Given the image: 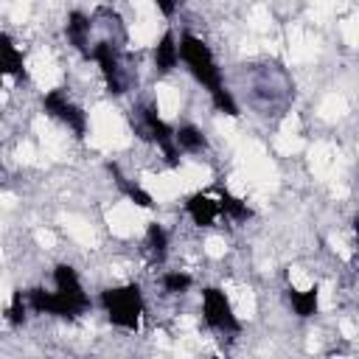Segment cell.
I'll return each mask as SVG.
<instances>
[{
	"instance_id": "6da1fadb",
	"label": "cell",
	"mask_w": 359,
	"mask_h": 359,
	"mask_svg": "<svg viewBox=\"0 0 359 359\" xmlns=\"http://www.w3.org/2000/svg\"><path fill=\"white\" fill-rule=\"evenodd\" d=\"M180 59H182V65L188 67V73L208 90L210 104H213L216 112H222V115H227V118H238V115H241V112H238V104H236V98H233V93L227 90V84H224V79H222L219 62H216L210 45H208L202 36H196V34H191V31H182V34H180Z\"/></svg>"
},
{
	"instance_id": "7a4b0ae2",
	"label": "cell",
	"mask_w": 359,
	"mask_h": 359,
	"mask_svg": "<svg viewBox=\"0 0 359 359\" xmlns=\"http://www.w3.org/2000/svg\"><path fill=\"white\" fill-rule=\"evenodd\" d=\"M101 309L107 314V320L121 328V331H137L140 328V317L146 309L143 300V289L137 283H121V286H109L101 292Z\"/></svg>"
},
{
	"instance_id": "3957f363",
	"label": "cell",
	"mask_w": 359,
	"mask_h": 359,
	"mask_svg": "<svg viewBox=\"0 0 359 359\" xmlns=\"http://www.w3.org/2000/svg\"><path fill=\"white\" fill-rule=\"evenodd\" d=\"M137 118H135V132L146 140H151L163 157H165V165L168 168H180V149H177V140H174V126L168 121L160 118L157 107L154 104H143L135 109Z\"/></svg>"
},
{
	"instance_id": "277c9868",
	"label": "cell",
	"mask_w": 359,
	"mask_h": 359,
	"mask_svg": "<svg viewBox=\"0 0 359 359\" xmlns=\"http://www.w3.org/2000/svg\"><path fill=\"white\" fill-rule=\"evenodd\" d=\"M25 294H28V306H31L34 314H50V317H59V320H79L90 309V300L65 294L59 289L50 292V289L34 286Z\"/></svg>"
},
{
	"instance_id": "5b68a950",
	"label": "cell",
	"mask_w": 359,
	"mask_h": 359,
	"mask_svg": "<svg viewBox=\"0 0 359 359\" xmlns=\"http://www.w3.org/2000/svg\"><path fill=\"white\" fill-rule=\"evenodd\" d=\"M42 109L45 115H50L53 121H59L62 126H67L73 132V137L84 140L87 137V129H90V121H87V112L65 93V87H53L42 95Z\"/></svg>"
},
{
	"instance_id": "8992f818",
	"label": "cell",
	"mask_w": 359,
	"mask_h": 359,
	"mask_svg": "<svg viewBox=\"0 0 359 359\" xmlns=\"http://www.w3.org/2000/svg\"><path fill=\"white\" fill-rule=\"evenodd\" d=\"M202 320L216 334H238L241 331V320L236 317L230 297L219 286L202 289Z\"/></svg>"
},
{
	"instance_id": "52a82bcc",
	"label": "cell",
	"mask_w": 359,
	"mask_h": 359,
	"mask_svg": "<svg viewBox=\"0 0 359 359\" xmlns=\"http://www.w3.org/2000/svg\"><path fill=\"white\" fill-rule=\"evenodd\" d=\"M90 59L98 65L101 76H104V84H107V93L109 95H123V73H121V53L115 48V42H95L93 45V53Z\"/></svg>"
},
{
	"instance_id": "ba28073f",
	"label": "cell",
	"mask_w": 359,
	"mask_h": 359,
	"mask_svg": "<svg viewBox=\"0 0 359 359\" xmlns=\"http://www.w3.org/2000/svg\"><path fill=\"white\" fill-rule=\"evenodd\" d=\"M90 31H93V20H90L84 11L73 8V11L67 14V20H65V36H67V42H70L84 59H90V53H93V48H90Z\"/></svg>"
},
{
	"instance_id": "9c48e42d",
	"label": "cell",
	"mask_w": 359,
	"mask_h": 359,
	"mask_svg": "<svg viewBox=\"0 0 359 359\" xmlns=\"http://www.w3.org/2000/svg\"><path fill=\"white\" fill-rule=\"evenodd\" d=\"M185 213H188V219H191L196 227H210V224L222 216V208H219V199H213V196L196 191V194H191V196L185 199Z\"/></svg>"
},
{
	"instance_id": "30bf717a",
	"label": "cell",
	"mask_w": 359,
	"mask_h": 359,
	"mask_svg": "<svg viewBox=\"0 0 359 359\" xmlns=\"http://www.w3.org/2000/svg\"><path fill=\"white\" fill-rule=\"evenodd\" d=\"M151 59H154V67L160 73H171L182 59H180V39L174 31H165L157 42H154V50H151Z\"/></svg>"
},
{
	"instance_id": "8fae6325",
	"label": "cell",
	"mask_w": 359,
	"mask_h": 359,
	"mask_svg": "<svg viewBox=\"0 0 359 359\" xmlns=\"http://www.w3.org/2000/svg\"><path fill=\"white\" fill-rule=\"evenodd\" d=\"M0 70L17 81H25L28 73H25V59H22V50L14 45L11 34H0Z\"/></svg>"
},
{
	"instance_id": "7c38bea8",
	"label": "cell",
	"mask_w": 359,
	"mask_h": 359,
	"mask_svg": "<svg viewBox=\"0 0 359 359\" xmlns=\"http://www.w3.org/2000/svg\"><path fill=\"white\" fill-rule=\"evenodd\" d=\"M107 171L112 174V180H115L118 191H121L132 205H137V208H143V210H151V208H154V196H151L146 188H140L135 180H129L126 174H121V168H118L115 163H109V165H107Z\"/></svg>"
},
{
	"instance_id": "4fadbf2b",
	"label": "cell",
	"mask_w": 359,
	"mask_h": 359,
	"mask_svg": "<svg viewBox=\"0 0 359 359\" xmlns=\"http://www.w3.org/2000/svg\"><path fill=\"white\" fill-rule=\"evenodd\" d=\"M286 300H289L294 317L309 320V317H314L317 309H320V289H317V286H309V289H294V286H289V289H286Z\"/></svg>"
},
{
	"instance_id": "5bb4252c",
	"label": "cell",
	"mask_w": 359,
	"mask_h": 359,
	"mask_svg": "<svg viewBox=\"0 0 359 359\" xmlns=\"http://www.w3.org/2000/svg\"><path fill=\"white\" fill-rule=\"evenodd\" d=\"M174 140H177V149L185 151V154H199V151L208 149V137H205V132L196 123L174 126Z\"/></svg>"
},
{
	"instance_id": "9a60e30c",
	"label": "cell",
	"mask_w": 359,
	"mask_h": 359,
	"mask_svg": "<svg viewBox=\"0 0 359 359\" xmlns=\"http://www.w3.org/2000/svg\"><path fill=\"white\" fill-rule=\"evenodd\" d=\"M53 289H59L65 294H73V297H81V300H90L84 286H81V278H79L76 266H70V264H56L53 266Z\"/></svg>"
},
{
	"instance_id": "2e32d148",
	"label": "cell",
	"mask_w": 359,
	"mask_h": 359,
	"mask_svg": "<svg viewBox=\"0 0 359 359\" xmlns=\"http://www.w3.org/2000/svg\"><path fill=\"white\" fill-rule=\"evenodd\" d=\"M146 252L154 264H163L168 258V230L160 222H151L146 227Z\"/></svg>"
},
{
	"instance_id": "e0dca14e",
	"label": "cell",
	"mask_w": 359,
	"mask_h": 359,
	"mask_svg": "<svg viewBox=\"0 0 359 359\" xmlns=\"http://www.w3.org/2000/svg\"><path fill=\"white\" fill-rule=\"evenodd\" d=\"M219 208H222V213L227 216V219H233V222H247L250 216H252V210H250V205L241 199V196H236V194H230L227 188H219Z\"/></svg>"
},
{
	"instance_id": "ac0fdd59",
	"label": "cell",
	"mask_w": 359,
	"mask_h": 359,
	"mask_svg": "<svg viewBox=\"0 0 359 359\" xmlns=\"http://www.w3.org/2000/svg\"><path fill=\"white\" fill-rule=\"evenodd\" d=\"M160 286H163V292H165V294L177 297V294H185V292L194 286V278H191L188 272H180V269H168V272H163V278H160Z\"/></svg>"
},
{
	"instance_id": "d6986e66",
	"label": "cell",
	"mask_w": 359,
	"mask_h": 359,
	"mask_svg": "<svg viewBox=\"0 0 359 359\" xmlns=\"http://www.w3.org/2000/svg\"><path fill=\"white\" fill-rule=\"evenodd\" d=\"M28 294H22V292H14L11 294V300H8V306H6V320H8V325H14V328H20V325H25V320H28Z\"/></svg>"
},
{
	"instance_id": "ffe728a7",
	"label": "cell",
	"mask_w": 359,
	"mask_h": 359,
	"mask_svg": "<svg viewBox=\"0 0 359 359\" xmlns=\"http://www.w3.org/2000/svg\"><path fill=\"white\" fill-rule=\"evenodd\" d=\"M154 6L163 17H174V11H177V0H154Z\"/></svg>"
},
{
	"instance_id": "44dd1931",
	"label": "cell",
	"mask_w": 359,
	"mask_h": 359,
	"mask_svg": "<svg viewBox=\"0 0 359 359\" xmlns=\"http://www.w3.org/2000/svg\"><path fill=\"white\" fill-rule=\"evenodd\" d=\"M353 233H356V261H359V219L353 222Z\"/></svg>"
}]
</instances>
